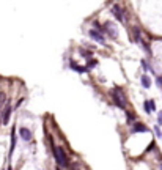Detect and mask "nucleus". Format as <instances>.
Instances as JSON below:
<instances>
[{"label":"nucleus","instance_id":"1","mask_svg":"<svg viewBox=\"0 0 162 170\" xmlns=\"http://www.w3.org/2000/svg\"><path fill=\"white\" fill-rule=\"evenodd\" d=\"M112 99H113V102L118 106L120 109H123L124 110V93H121V88H116L112 91Z\"/></svg>","mask_w":162,"mask_h":170},{"label":"nucleus","instance_id":"2","mask_svg":"<svg viewBox=\"0 0 162 170\" xmlns=\"http://www.w3.org/2000/svg\"><path fill=\"white\" fill-rule=\"evenodd\" d=\"M57 151H58V157L55 159L57 164L60 167H69V159H68V156H66L63 146H57Z\"/></svg>","mask_w":162,"mask_h":170},{"label":"nucleus","instance_id":"3","mask_svg":"<svg viewBox=\"0 0 162 170\" xmlns=\"http://www.w3.org/2000/svg\"><path fill=\"white\" fill-rule=\"evenodd\" d=\"M11 112H13V107H11L10 104H5V107H3V110H2V115H0V118H2V123H3V124H8V123H10Z\"/></svg>","mask_w":162,"mask_h":170},{"label":"nucleus","instance_id":"4","mask_svg":"<svg viewBox=\"0 0 162 170\" xmlns=\"http://www.w3.org/2000/svg\"><path fill=\"white\" fill-rule=\"evenodd\" d=\"M101 32H105V33H107L110 38H116V33H118V32H116V27L112 24V22H105Z\"/></svg>","mask_w":162,"mask_h":170},{"label":"nucleus","instance_id":"5","mask_svg":"<svg viewBox=\"0 0 162 170\" xmlns=\"http://www.w3.org/2000/svg\"><path fill=\"white\" fill-rule=\"evenodd\" d=\"M112 13H113V16L120 21V22H124V21H126L124 11H123V8H120L118 5H113V7H112Z\"/></svg>","mask_w":162,"mask_h":170},{"label":"nucleus","instance_id":"6","mask_svg":"<svg viewBox=\"0 0 162 170\" xmlns=\"http://www.w3.org/2000/svg\"><path fill=\"white\" fill-rule=\"evenodd\" d=\"M19 135H21V139L25 140V142H30L32 140V131L29 128H21L19 129Z\"/></svg>","mask_w":162,"mask_h":170},{"label":"nucleus","instance_id":"7","mask_svg":"<svg viewBox=\"0 0 162 170\" xmlns=\"http://www.w3.org/2000/svg\"><path fill=\"white\" fill-rule=\"evenodd\" d=\"M88 35H90L94 41H98V43H101V44H104L105 40H104V36H102L101 32H98V30H90V32H88Z\"/></svg>","mask_w":162,"mask_h":170},{"label":"nucleus","instance_id":"8","mask_svg":"<svg viewBox=\"0 0 162 170\" xmlns=\"http://www.w3.org/2000/svg\"><path fill=\"white\" fill-rule=\"evenodd\" d=\"M143 107H145V112H147V113H151V112L156 110V104H154L153 99H149V101L147 99V101L143 102Z\"/></svg>","mask_w":162,"mask_h":170},{"label":"nucleus","instance_id":"9","mask_svg":"<svg viewBox=\"0 0 162 170\" xmlns=\"http://www.w3.org/2000/svg\"><path fill=\"white\" fill-rule=\"evenodd\" d=\"M69 66L74 69V71H77V73H87V71H88L87 66H80V65H77L76 62H72V60L69 62Z\"/></svg>","mask_w":162,"mask_h":170},{"label":"nucleus","instance_id":"10","mask_svg":"<svg viewBox=\"0 0 162 170\" xmlns=\"http://www.w3.org/2000/svg\"><path fill=\"white\" fill-rule=\"evenodd\" d=\"M132 131H134V132H147L148 128L145 124H142V123H135V124H134V128H132Z\"/></svg>","mask_w":162,"mask_h":170},{"label":"nucleus","instance_id":"11","mask_svg":"<svg viewBox=\"0 0 162 170\" xmlns=\"http://www.w3.org/2000/svg\"><path fill=\"white\" fill-rule=\"evenodd\" d=\"M14 148H16V129H13V132H11V148H10V156L13 155Z\"/></svg>","mask_w":162,"mask_h":170},{"label":"nucleus","instance_id":"12","mask_svg":"<svg viewBox=\"0 0 162 170\" xmlns=\"http://www.w3.org/2000/svg\"><path fill=\"white\" fill-rule=\"evenodd\" d=\"M140 80H142V85L145 87V88H149V87H151V79H149L147 74H143Z\"/></svg>","mask_w":162,"mask_h":170},{"label":"nucleus","instance_id":"13","mask_svg":"<svg viewBox=\"0 0 162 170\" xmlns=\"http://www.w3.org/2000/svg\"><path fill=\"white\" fill-rule=\"evenodd\" d=\"M132 41H135V43L140 41V30L135 29V27H132Z\"/></svg>","mask_w":162,"mask_h":170},{"label":"nucleus","instance_id":"14","mask_svg":"<svg viewBox=\"0 0 162 170\" xmlns=\"http://www.w3.org/2000/svg\"><path fill=\"white\" fill-rule=\"evenodd\" d=\"M98 65V60H90L88 62V65H87V69H91V68H94Z\"/></svg>","mask_w":162,"mask_h":170},{"label":"nucleus","instance_id":"15","mask_svg":"<svg viewBox=\"0 0 162 170\" xmlns=\"http://www.w3.org/2000/svg\"><path fill=\"white\" fill-rule=\"evenodd\" d=\"M142 66H143V69H145V71H151V73H153V68L149 66V65H148L147 62H145V60H142Z\"/></svg>","mask_w":162,"mask_h":170},{"label":"nucleus","instance_id":"16","mask_svg":"<svg viewBox=\"0 0 162 170\" xmlns=\"http://www.w3.org/2000/svg\"><path fill=\"white\" fill-rule=\"evenodd\" d=\"M79 52H80V55H83V57H90L91 55V52L90 51H85V49H80Z\"/></svg>","mask_w":162,"mask_h":170},{"label":"nucleus","instance_id":"17","mask_svg":"<svg viewBox=\"0 0 162 170\" xmlns=\"http://www.w3.org/2000/svg\"><path fill=\"white\" fill-rule=\"evenodd\" d=\"M5 101H7V96H5L3 93H0V107H3Z\"/></svg>","mask_w":162,"mask_h":170},{"label":"nucleus","instance_id":"18","mask_svg":"<svg viewBox=\"0 0 162 170\" xmlns=\"http://www.w3.org/2000/svg\"><path fill=\"white\" fill-rule=\"evenodd\" d=\"M154 132H156V135H158V137H161V135H162L161 129H159V126H156V128H154Z\"/></svg>","mask_w":162,"mask_h":170},{"label":"nucleus","instance_id":"19","mask_svg":"<svg viewBox=\"0 0 162 170\" xmlns=\"http://www.w3.org/2000/svg\"><path fill=\"white\" fill-rule=\"evenodd\" d=\"M158 123H159V124H162V110L158 113Z\"/></svg>","mask_w":162,"mask_h":170},{"label":"nucleus","instance_id":"20","mask_svg":"<svg viewBox=\"0 0 162 170\" xmlns=\"http://www.w3.org/2000/svg\"><path fill=\"white\" fill-rule=\"evenodd\" d=\"M156 80H158V85L162 87V77H161V76H158V77H156Z\"/></svg>","mask_w":162,"mask_h":170},{"label":"nucleus","instance_id":"21","mask_svg":"<svg viewBox=\"0 0 162 170\" xmlns=\"http://www.w3.org/2000/svg\"><path fill=\"white\" fill-rule=\"evenodd\" d=\"M71 170H79V169H77V166H72V167H71Z\"/></svg>","mask_w":162,"mask_h":170},{"label":"nucleus","instance_id":"22","mask_svg":"<svg viewBox=\"0 0 162 170\" xmlns=\"http://www.w3.org/2000/svg\"><path fill=\"white\" fill-rule=\"evenodd\" d=\"M7 170H13V169H11V167H8V169H7Z\"/></svg>","mask_w":162,"mask_h":170},{"label":"nucleus","instance_id":"23","mask_svg":"<svg viewBox=\"0 0 162 170\" xmlns=\"http://www.w3.org/2000/svg\"><path fill=\"white\" fill-rule=\"evenodd\" d=\"M161 169H162V162H161Z\"/></svg>","mask_w":162,"mask_h":170},{"label":"nucleus","instance_id":"24","mask_svg":"<svg viewBox=\"0 0 162 170\" xmlns=\"http://www.w3.org/2000/svg\"><path fill=\"white\" fill-rule=\"evenodd\" d=\"M161 139H162V135H161Z\"/></svg>","mask_w":162,"mask_h":170}]
</instances>
